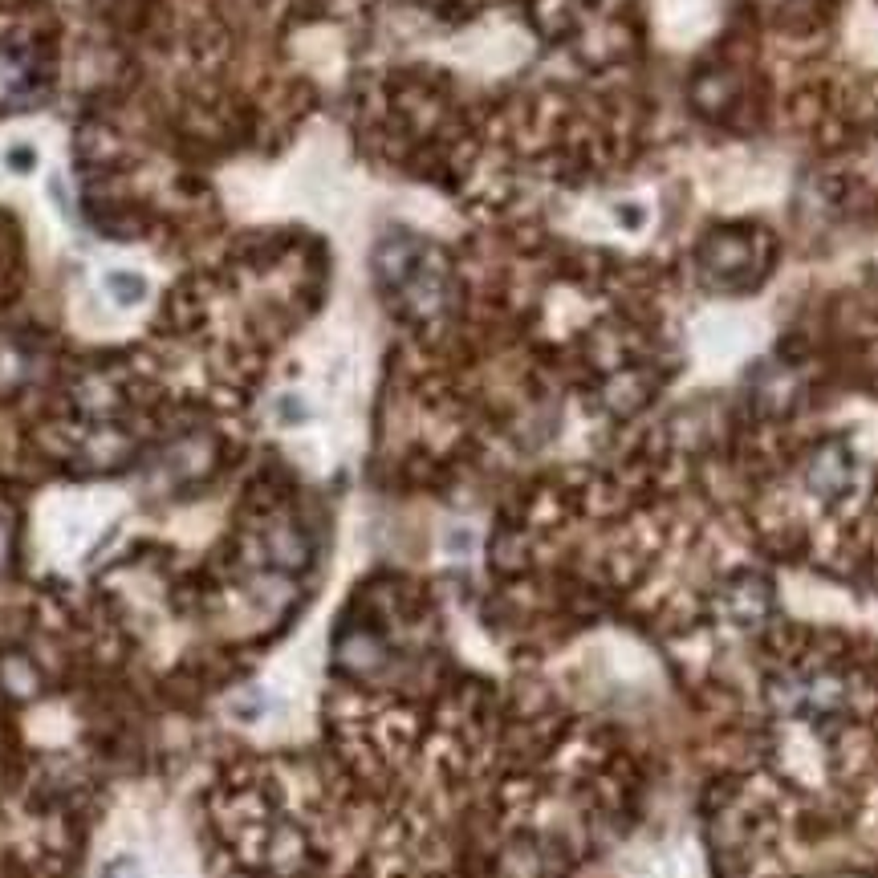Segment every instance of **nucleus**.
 <instances>
[{"mask_svg":"<svg viewBox=\"0 0 878 878\" xmlns=\"http://www.w3.org/2000/svg\"><path fill=\"white\" fill-rule=\"evenodd\" d=\"M724 619L736 622V627H753V622L765 619L768 610V590L760 577H736V582L724 590V602H720Z\"/></svg>","mask_w":878,"mask_h":878,"instance_id":"obj_1","label":"nucleus"},{"mask_svg":"<svg viewBox=\"0 0 878 878\" xmlns=\"http://www.w3.org/2000/svg\"><path fill=\"white\" fill-rule=\"evenodd\" d=\"M102 285H106V297H111L119 310H139V305L151 297L147 277L134 273V269H111V273L102 277Z\"/></svg>","mask_w":878,"mask_h":878,"instance_id":"obj_2","label":"nucleus"},{"mask_svg":"<svg viewBox=\"0 0 878 878\" xmlns=\"http://www.w3.org/2000/svg\"><path fill=\"white\" fill-rule=\"evenodd\" d=\"M850 480V468H846V456L841 451H821L809 468V484L818 488L821 496H834L841 484Z\"/></svg>","mask_w":878,"mask_h":878,"instance_id":"obj_3","label":"nucleus"},{"mask_svg":"<svg viewBox=\"0 0 878 878\" xmlns=\"http://www.w3.org/2000/svg\"><path fill=\"white\" fill-rule=\"evenodd\" d=\"M102 878H147V871H143V862L134 854H114L102 866Z\"/></svg>","mask_w":878,"mask_h":878,"instance_id":"obj_4","label":"nucleus"},{"mask_svg":"<svg viewBox=\"0 0 878 878\" xmlns=\"http://www.w3.org/2000/svg\"><path fill=\"white\" fill-rule=\"evenodd\" d=\"M8 167H13V171H33V167H37V151H33V147H13V151H8Z\"/></svg>","mask_w":878,"mask_h":878,"instance_id":"obj_5","label":"nucleus"},{"mask_svg":"<svg viewBox=\"0 0 878 878\" xmlns=\"http://www.w3.org/2000/svg\"><path fill=\"white\" fill-rule=\"evenodd\" d=\"M277 411H280V419H285V423H301V419H305V403L297 399V395L280 399V403H277Z\"/></svg>","mask_w":878,"mask_h":878,"instance_id":"obj_6","label":"nucleus"}]
</instances>
